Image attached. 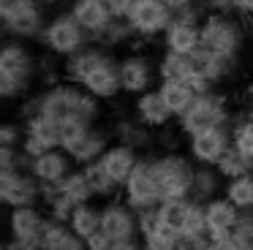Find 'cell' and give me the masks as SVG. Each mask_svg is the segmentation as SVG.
<instances>
[{
  "instance_id": "6da1fadb",
  "label": "cell",
  "mask_w": 253,
  "mask_h": 250,
  "mask_svg": "<svg viewBox=\"0 0 253 250\" xmlns=\"http://www.w3.org/2000/svg\"><path fill=\"white\" fill-rule=\"evenodd\" d=\"M63 76L82 90H87L93 98L104 101H115L123 95V79H120V57L112 54V49L101 46V43H87L63 60Z\"/></svg>"
},
{
  "instance_id": "7a4b0ae2",
  "label": "cell",
  "mask_w": 253,
  "mask_h": 250,
  "mask_svg": "<svg viewBox=\"0 0 253 250\" xmlns=\"http://www.w3.org/2000/svg\"><path fill=\"white\" fill-rule=\"evenodd\" d=\"M41 112L52 120V123H68V120H82V123H98L101 117V101L93 98L87 90H82L79 84L63 79L55 84L44 87V92H39L36 98H30L25 114Z\"/></svg>"
},
{
  "instance_id": "3957f363",
  "label": "cell",
  "mask_w": 253,
  "mask_h": 250,
  "mask_svg": "<svg viewBox=\"0 0 253 250\" xmlns=\"http://www.w3.org/2000/svg\"><path fill=\"white\" fill-rule=\"evenodd\" d=\"M39 76V60L28 41L8 38L0 49V98L22 101Z\"/></svg>"
},
{
  "instance_id": "277c9868",
  "label": "cell",
  "mask_w": 253,
  "mask_h": 250,
  "mask_svg": "<svg viewBox=\"0 0 253 250\" xmlns=\"http://www.w3.org/2000/svg\"><path fill=\"white\" fill-rule=\"evenodd\" d=\"M240 14H204L202 19V46L220 57L240 60L245 49V25L237 19Z\"/></svg>"
},
{
  "instance_id": "5b68a950",
  "label": "cell",
  "mask_w": 253,
  "mask_h": 250,
  "mask_svg": "<svg viewBox=\"0 0 253 250\" xmlns=\"http://www.w3.org/2000/svg\"><path fill=\"white\" fill-rule=\"evenodd\" d=\"M39 43L57 60H68L71 54H77L79 49H84L87 43H93L90 33L74 19L71 11H60V14L49 16L44 25Z\"/></svg>"
},
{
  "instance_id": "8992f818",
  "label": "cell",
  "mask_w": 253,
  "mask_h": 250,
  "mask_svg": "<svg viewBox=\"0 0 253 250\" xmlns=\"http://www.w3.org/2000/svg\"><path fill=\"white\" fill-rule=\"evenodd\" d=\"M155 177L164 199H191L193 179H196V163L191 155L182 152H164L153 158Z\"/></svg>"
},
{
  "instance_id": "52a82bcc",
  "label": "cell",
  "mask_w": 253,
  "mask_h": 250,
  "mask_svg": "<svg viewBox=\"0 0 253 250\" xmlns=\"http://www.w3.org/2000/svg\"><path fill=\"white\" fill-rule=\"evenodd\" d=\"M231 120L234 117H231L226 95L218 90H212V92H204V95H196V101L191 103V109L177 120V130L188 139V136L202 133V130L218 128V125H229Z\"/></svg>"
},
{
  "instance_id": "ba28073f",
  "label": "cell",
  "mask_w": 253,
  "mask_h": 250,
  "mask_svg": "<svg viewBox=\"0 0 253 250\" xmlns=\"http://www.w3.org/2000/svg\"><path fill=\"white\" fill-rule=\"evenodd\" d=\"M120 199L126 201L128 207H133L136 212L150 209V207H158L164 201L158 188V177H155V166H153V158H139L136 168L131 171V177L123 182V193Z\"/></svg>"
},
{
  "instance_id": "9c48e42d",
  "label": "cell",
  "mask_w": 253,
  "mask_h": 250,
  "mask_svg": "<svg viewBox=\"0 0 253 250\" xmlns=\"http://www.w3.org/2000/svg\"><path fill=\"white\" fill-rule=\"evenodd\" d=\"M174 19V11L164 0H136L131 14L126 16L133 38L139 41H155L166 33V27Z\"/></svg>"
},
{
  "instance_id": "30bf717a",
  "label": "cell",
  "mask_w": 253,
  "mask_h": 250,
  "mask_svg": "<svg viewBox=\"0 0 253 250\" xmlns=\"http://www.w3.org/2000/svg\"><path fill=\"white\" fill-rule=\"evenodd\" d=\"M202 19H204L202 5H193L182 14H174L171 25L161 36V43H164L166 52H177V54L196 52L202 46Z\"/></svg>"
},
{
  "instance_id": "8fae6325",
  "label": "cell",
  "mask_w": 253,
  "mask_h": 250,
  "mask_svg": "<svg viewBox=\"0 0 253 250\" xmlns=\"http://www.w3.org/2000/svg\"><path fill=\"white\" fill-rule=\"evenodd\" d=\"M0 201L8 209H17V207H41L44 204V185L28 168L0 171Z\"/></svg>"
},
{
  "instance_id": "7c38bea8",
  "label": "cell",
  "mask_w": 253,
  "mask_h": 250,
  "mask_svg": "<svg viewBox=\"0 0 253 250\" xmlns=\"http://www.w3.org/2000/svg\"><path fill=\"white\" fill-rule=\"evenodd\" d=\"M185 150L196 166H218V161L231 150V123L188 136Z\"/></svg>"
},
{
  "instance_id": "4fadbf2b",
  "label": "cell",
  "mask_w": 253,
  "mask_h": 250,
  "mask_svg": "<svg viewBox=\"0 0 253 250\" xmlns=\"http://www.w3.org/2000/svg\"><path fill=\"white\" fill-rule=\"evenodd\" d=\"M101 231L112 242H126V239H142L139 234V212L128 207L123 199H109L101 204Z\"/></svg>"
},
{
  "instance_id": "5bb4252c",
  "label": "cell",
  "mask_w": 253,
  "mask_h": 250,
  "mask_svg": "<svg viewBox=\"0 0 253 250\" xmlns=\"http://www.w3.org/2000/svg\"><path fill=\"white\" fill-rule=\"evenodd\" d=\"M120 79H123V95L139 98L142 92L153 90L158 84V65L144 52H128L120 57Z\"/></svg>"
},
{
  "instance_id": "9a60e30c",
  "label": "cell",
  "mask_w": 253,
  "mask_h": 250,
  "mask_svg": "<svg viewBox=\"0 0 253 250\" xmlns=\"http://www.w3.org/2000/svg\"><path fill=\"white\" fill-rule=\"evenodd\" d=\"M25 139H22V150L25 155L33 161V158L44 155L49 150L60 147V136H57V123H52L46 114L41 112H30L25 114Z\"/></svg>"
},
{
  "instance_id": "2e32d148",
  "label": "cell",
  "mask_w": 253,
  "mask_h": 250,
  "mask_svg": "<svg viewBox=\"0 0 253 250\" xmlns=\"http://www.w3.org/2000/svg\"><path fill=\"white\" fill-rule=\"evenodd\" d=\"M46 223H49L46 209H41V207H17L8 215V237H11V242L41 248Z\"/></svg>"
},
{
  "instance_id": "e0dca14e",
  "label": "cell",
  "mask_w": 253,
  "mask_h": 250,
  "mask_svg": "<svg viewBox=\"0 0 253 250\" xmlns=\"http://www.w3.org/2000/svg\"><path fill=\"white\" fill-rule=\"evenodd\" d=\"M204 215H207V234L218 245L223 242L226 237H231L234 228L240 226V220H242V212L237 209L223 193L210 199V201H204Z\"/></svg>"
},
{
  "instance_id": "ac0fdd59",
  "label": "cell",
  "mask_w": 253,
  "mask_h": 250,
  "mask_svg": "<svg viewBox=\"0 0 253 250\" xmlns=\"http://www.w3.org/2000/svg\"><path fill=\"white\" fill-rule=\"evenodd\" d=\"M193 60V76H202V79H207L210 84L218 90V84H226V82H231V76L237 74V63L240 60L234 57H220V54H212L210 49L199 46L196 52L191 54ZM191 76V79H193ZM188 79V82H191Z\"/></svg>"
},
{
  "instance_id": "d6986e66",
  "label": "cell",
  "mask_w": 253,
  "mask_h": 250,
  "mask_svg": "<svg viewBox=\"0 0 253 250\" xmlns=\"http://www.w3.org/2000/svg\"><path fill=\"white\" fill-rule=\"evenodd\" d=\"M77 168V163L71 161V155H68L66 150H49V152H44V155H39V158H33L30 161V174H33L36 179H39L41 185H60L63 179L68 177V174Z\"/></svg>"
},
{
  "instance_id": "ffe728a7",
  "label": "cell",
  "mask_w": 253,
  "mask_h": 250,
  "mask_svg": "<svg viewBox=\"0 0 253 250\" xmlns=\"http://www.w3.org/2000/svg\"><path fill=\"white\" fill-rule=\"evenodd\" d=\"M68 11L74 14V19L90 33V38H98L106 27L112 25V11H109V3L106 0H71Z\"/></svg>"
},
{
  "instance_id": "44dd1931",
  "label": "cell",
  "mask_w": 253,
  "mask_h": 250,
  "mask_svg": "<svg viewBox=\"0 0 253 250\" xmlns=\"http://www.w3.org/2000/svg\"><path fill=\"white\" fill-rule=\"evenodd\" d=\"M133 114H136V120H142L150 130H164V128H169L171 123H177L174 114L169 112V106L164 103V98H161V92L155 90V87L136 98Z\"/></svg>"
},
{
  "instance_id": "7402d4cb",
  "label": "cell",
  "mask_w": 253,
  "mask_h": 250,
  "mask_svg": "<svg viewBox=\"0 0 253 250\" xmlns=\"http://www.w3.org/2000/svg\"><path fill=\"white\" fill-rule=\"evenodd\" d=\"M139 158L142 155H139L136 147L126 144V141H112L98 161L104 163V168L115 177V182H120V188H123V182H126V179L131 177V171L136 168Z\"/></svg>"
},
{
  "instance_id": "603a6c76",
  "label": "cell",
  "mask_w": 253,
  "mask_h": 250,
  "mask_svg": "<svg viewBox=\"0 0 253 250\" xmlns=\"http://www.w3.org/2000/svg\"><path fill=\"white\" fill-rule=\"evenodd\" d=\"M115 141V136H112V130L106 128H98V125H93V128L87 130V133L82 136V139L77 141V144L71 147V150H66L68 155H71V161L77 163V166H87V163L98 161L101 155H104V150Z\"/></svg>"
},
{
  "instance_id": "cb8c5ba5",
  "label": "cell",
  "mask_w": 253,
  "mask_h": 250,
  "mask_svg": "<svg viewBox=\"0 0 253 250\" xmlns=\"http://www.w3.org/2000/svg\"><path fill=\"white\" fill-rule=\"evenodd\" d=\"M155 90L161 92L164 103L169 106V112L174 114V120H180L182 114L191 109V103L196 101V92L188 82H180V79H158Z\"/></svg>"
},
{
  "instance_id": "d4e9b609",
  "label": "cell",
  "mask_w": 253,
  "mask_h": 250,
  "mask_svg": "<svg viewBox=\"0 0 253 250\" xmlns=\"http://www.w3.org/2000/svg\"><path fill=\"white\" fill-rule=\"evenodd\" d=\"M41 250H87V242L68 223H60V220H52L49 217L44 239H41Z\"/></svg>"
},
{
  "instance_id": "484cf974",
  "label": "cell",
  "mask_w": 253,
  "mask_h": 250,
  "mask_svg": "<svg viewBox=\"0 0 253 250\" xmlns=\"http://www.w3.org/2000/svg\"><path fill=\"white\" fill-rule=\"evenodd\" d=\"M193 204H196L193 199H164L158 204L161 226L171 228V231H177L182 237V231H185V226H188V217H191V212H193Z\"/></svg>"
},
{
  "instance_id": "4316f807",
  "label": "cell",
  "mask_w": 253,
  "mask_h": 250,
  "mask_svg": "<svg viewBox=\"0 0 253 250\" xmlns=\"http://www.w3.org/2000/svg\"><path fill=\"white\" fill-rule=\"evenodd\" d=\"M223 185H226V179L218 174L215 166H196V179H193L191 199H196L204 204V201H210V199L223 193Z\"/></svg>"
},
{
  "instance_id": "83f0119b",
  "label": "cell",
  "mask_w": 253,
  "mask_h": 250,
  "mask_svg": "<svg viewBox=\"0 0 253 250\" xmlns=\"http://www.w3.org/2000/svg\"><path fill=\"white\" fill-rule=\"evenodd\" d=\"M82 168H84V174H87L90 185H93V190H95V199H104V201L120 199V193H123L120 182H115V177L106 171L101 161H93V163H87V166H82Z\"/></svg>"
},
{
  "instance_id": "f1b7e54d",
  "label": "cell",
  "mask_w": 253,
  "mask_h": 250,
  "mask_svg": "<svg viewBox=\"0 0 253 250\" xmlns=\"http://www.w3.org/2000/svg\"><path fill=\"white\" fill-rule=\"evenodd\" d=\"M68 226L74 228V231L79 234V237L87 242L90 237H95V234L101 231V207L95 204V201H87V204H79L77 209H74L71 220H68Z\"/></svg>"
},
{
  "instance_id": "f546056e",
  "label": "cell",
  "mask_w": 253,
  "mask_h": 250,
  "mask_svg": "<svg viewBox=\"0 0 253 250\" xmlns=\"http://www.w3.org/2000/svg\"><path fill=\"white\" fill-rule=\"evenodd\" d=\"M158 79H180L188 82L193 76V60L191 54H177V52H166L158 57Z\"/></svg>"
},
{
  "instance_id": "4dcf8cb0",
  "label": "cell",
  "mask_w": 253,
  "mask_h": 250,
  "mask_svg": "<svg viewBox=\"0 0 253 250\" xmlns=\"http://www.w3.org/2000/svg\"><path fill=\"white\" fill-rule=\"evenodd\" d=\"M77 207L79 204L71 199V196L63 193L60 185H46V188H44V209H46V215H49L52 220L68 223Z\"/></svg>"
},
{
  "instance_id": "1f68e13d",
  "label": "cell",
  "mask_w": 253,
  "mask_h": 250,
  "mask_svg": "<svg viewBox=\"0 0 253 250\" xmlns=\"http://www.w3.org/2000/svg\"><path fill=\"white\" fill-rule=\"evenodd\" d=\"M223 196L242 212V215H251L253 212V171L242 174L237 179H229L223 185Z\"/></svg>"
},
{
  "instance_id": "d6a6232c",
  "label": "cell",
  "mask_w": 253,
  "mask_h": 250,
  "mask_svg": "<svg viewBox=\"0 0 253 250\" xmlns=\"http://www.w3.org/2000/svg\"><path fill=\"white\" fill-rule=\"evenodd\" d=\"M153 133H155V130H150L142 120H120V123L112 128L115 141H126V144L136 147V150H142L144 144H150Z\"/></svg>"
},
{
  "instance_id": "836d02e7",
  "label": "cell",
  "mask_w": 253,
  "mask_h": 250,
  "mask_svg": "<svg viewBox=\"0 0 253 250\" xmlns=\"http://www.w3.org/2000/svg\"><path fill=\"white\" fill-rule=\"evenodd\" d=\"M60 190H63L66 196H71L77 204L95 201V190H93V185H90V179H87V174H84L82 166H77L66 179H63V182H60Z\"/></svg>"
},
{
  "instance_id": "e575fe53",
  "label": "cell",
  "mask_w": 253,
  "mask_h": 250,
  "mask_svg": "<svg viewBox=\"0 0 253 250\" xmlns=\"http://www.w3.org/2000/svg\"><path fill=\"white\" fill-rule=\"evenodd\" d=\"M231 147L248 161H253V120L245 114L231 120Z\"/></svg>"
},
{
  "instance_id": "d590c367",
  "label": "cell",
  "mask_w": 253,
  "mask_h": 250,
  "mask_svg": "<svg viewBox=\"0 0 253 250\" xmlns=\"http://www.w3.org/2000/svg\"><path fill=\"white\" fill-rule=\"evenodd\" d=\"M215 168H218V174L229 182V179H237V177H242V174H251L253 171V161H248L245 155H240V152L231 147V150L218 161Z\"/></svg>"
},
{
  "instance_id": "8d00e7d4",
  "label": "cell",
  "mask_w": 253,
  "mask_h": 250,
  "mask_svg": "<svg viewBox=\"0 0 253 250\" xmlns=\"http://www.w3.org/2000/svg\"><path fill=\"white\" fill-rule=\"evenodd\" d=\"M44 5L39 0H0V22L3 25H11L17 19H25V16L41 11Z\"/></svg>"
},
{
  "instance_id": "74e56055",
  "label": "cell",
  "mask_w": 253,
  "mask_h": 250,
  "mask_svg": "<svg viewBox=\"0 0 253 250\" xmlns=\"http://www.w3.org/2000/svg\"><path fill=\"white\" fill-rule=\"evenodd\" d=\"M131 38H133V33H131V27H128L126 19H112V25L95 38V43H101V46H106V49H115V46L128 43Z\"/></svg>"
},
{
  "instance_id": "f35d334b",
  "label": "cell",
  "mask_w": 253,
  "mask_h": 250,
  "mask_svg": "<svg viewBox=\"0 0 253 250\" xmlns=\"http://www.w3.org/2000/svg\"><path fill=\"white\" fill-rule=\"evenodd\" d=\"M142 245H144V250H177V245H180V234L171 231V228H166V226H158L155 231L144 234Z\"/></svg>"
},
{
  "instance_id": "ab89813d",
  "label": "cell",
  "mask_w": 253,
  "mask_h": 250,
  "mask_svg": "<svg viewBox=\"0 0 253 250\" xmlns=\"http://www.w3.org/2000/svg\"><path fill=\"white\" fill-rule=\"evenodd\" d=\"M28 168L30 171V158L25 155L22 147H0V171H17Z\"/></svg>"
},
{
  "instance_id": "60d3db41",
  "label": "cell",
  "mask_w": 253,
  "mask_h": 250,
  "mask_svg": "<svg viewBox=\"0 0 253 250\" xmlns=\"http://www.w3.org/2000/svg\"><path fill=\"white\" fill-rule=\"evenodd\" d=\"M177 250H220V248L210 234H185V237H180Z\"/></svg>"
},
{
  "instance_id": "b9f144b4",
  "label": "cell",
  "mask_w": 253,
  "mask_h": 250,
  "mask_svg": "<svg viewBox=\"0 0 253 250\" xmlns=\"http://www.w3.org/2000/svg\"><path fill=\"white\" fill-rule=\"evenodd\" d=\"M22 139H25V125L17 123L0 125V147H22Z\"/></svg>"
},
{
  "instance_id": "7bdbcfd3",
  "label": "cell",
  "mask_w": 253,
  "mask_h": 250,
  "mask_svg": "<svg viewBox=\"0 0 253 250\" xmlns=\"http://www.w3.org/2000/svg\"><path fill=\"white\" fill-rule=\"evenodd\" d=\"M218 248H220V250H253V237L234 231L231 237H226L223 242L218 245Z\"/></svg>"
},
{
  "instance_id": "ee69618b",
  "label": "cell",
  "mask_w": 253,
  "mask_h": 250,
  "mask_svg": "<svg viewBox=\"0 0 253 250\" xmlns=\"http://www.w3.org/2000/svg\"><path fill=\"white\" fill-rule=\"evenodd\" d=\"M204 14H234V0H199Z\"/></svg>"
},
{
  "instance_id": "f6af8a7d",
  "label": "cell",
  "mask_w": 253,
  "mask_h": 250,
  "mask_svg": "<svg viewBox=\"0 0 253 250\" xmlns=\"http://www.w3.org/2000/svg\"><path fill=\"white\" fill-rule=\"evenodd\" d=\"M106 3H109V11H112L115 19H126V16L131 14V8H133L136 0H106Z\"/></svg>"
},
{
  "instance_id": "bcb514c9",
  "label": "cell",
  "mask_w": 253,
  "mask_h": 250,
  "mask_svg": "<svg viewBox=\"0 0 253 250\" xmlns=\"http://www.w3.org/2000/svg\"><path fill=\"white\" fill-rule=\"evenodd\" d=\"M104 250H144L142 239H126V242H109Z\"/></svg>"
},
{
  "instance_id": "7dc6e473",
  "label": "cell",
  "mask_w": 253,
  "mask_h": 250,
  "mask_svg": "<svg viewBox=\"0 0 253 250\" xmlns=\"http://www.w3.org/2000/svg\"><path fill=\"white\" fill-rule=\"evenodd\" d=\"M166 5H169L174 14H182V11H188V8H193V5H199V0H164Z\"/></svg>"
},
{
  "instance_id": "c3c4849f",
  "label": "cell",
  "mask_w": 253,
  "mask_h": 250,
  "mask_svg": "<svg viewBox=\"0 0 253 250\" xmlns=\"http://www.w3.org/2000/svg\"><path fill=\"white\" fill-rule=\"evenodd\" d=\"M109 242H112V239L106 237L104 231H98V234H95V237H90V239H87V250H104V248H106V245H109Z\"/></svg>"
},
{
  "instance_id": "681fc988",
  "label": "cell",
  "mask_w": 253,
  "mask_h": 250,
  "mask_svg": "<svg viewBox=\"0 0 253 250\" xmlns=\"http://www.w3.org/2000/svg\"><path fill=\"white\" fill-rule=\"evenodd\" d=\"M234 231H240V234H248V237H253V212H251V215H242L240 226H237Z\"/></svg>"
},
{
  "instance_id": "f907efd6",
  "label": "cell",
  "mask_w": 253,
  "mask_h": 250,
  "mask_svg": "<svg viewBox=\"0 0 253 250\" xmlns=\"http://www.w3.org/2000/svg\"><path fill=\"white\" fill-rule=\"evenodd\" d=\"M242 114L253 120V87H248V92H245V109H242Z\"/></svg>"
},
{
  "instance_id": "816d5d0a",
  "label": "cell",
  "mask_w": 253,
  "mask_h": 250,
  "mask_svg": "<svg viewBox=\"0 0 253 250\" xmlns=\"http://www.w3.org/2000/svg\"><path fill=\"white\" fill-rule=\"evenodd\" d=\"M41 5H44V8H52V5H60L63 0H39Z\"/></svg>"
},
{
  "instance_id": "f5cc1de1",
  "label": "cell",
  "mask_w": 253,
  "mask_h": 250,
  "mask_svg": "<svg viewBox=\"0 0 253 250\" xmlns=\"http://www.w3.org/2000/svg\"><path fill=\"white\" fill-rule=\"evenodd\" d=\"M3 250H8V248H3Z\"/></svg>"
},
{
  "instance_id": "db71d44e",
  "label": "cell",
  "mask_w": 253,
  "mask_h": 250,
  "mask_svg": "<svg viewBox=\"0 0 253 250\" xmlns=\"http://www.w3.org/2000/svg\"><path fill=\"white\" fill-rule=\"evenodd\" d=\"M251 30H253V27H251Z\"/></svg>"
}]
</instances>
